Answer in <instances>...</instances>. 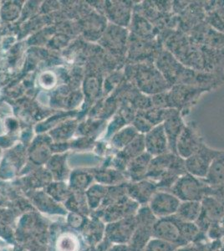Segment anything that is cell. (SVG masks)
<instances>
[{
    "label": "cell",
    "instance_id": "f1b7e54d",
    "mask_svg": "<svg viewBox=\"0 0 224 251\" xmlns=\"http://www.w3.org/2000/svg\"><path fill=\"white\" fill-rule=\"evenodd\" d=\"M205 22L213 29L224 34V7L207 12Z\"/></svg>",
    "mask_w": 224,
    "mask_h": 251
},
{
    "label": "cell",
    "instance_id": "30bf717a",
    "mask_svg": "<svg viewBox=\"0 0 224 251\" xmlns=\"http://www.w3.org/2000/svg\"><path fill=\"white\" fill-rule=\"evenodd\" d=\"M201 204V213L195 224L200 232L206 234L212 225L221 223L224 220V206L213 196H207L203 199Z\"/></svg>",
    "mask_w": 224,
    "mask_h": 251
},
{
    "label": "cell",
    "instance_id": "5bb4252c",
    "mask_svg": "<svg viewBox=\"0 0 224 251\" xmlns=\"http://www.w3.org/2000/svg\"><path fill=\"white\" fill-rule=\"evenodd\" d=\"M153 238L175 245L178 248L182 247L183 243L176 215L157 219L154 226Z\"/></svg>",
    "mask_w": 224,
    "mask_h": 251
},
{
    "label": "cell",
    "instance_id": "d6a6232c",
    "mask_svg": "<svg viewBox=\"0 0 224 251\" xmlns=\"http://www.w3.org/2000/svg\"><path fill=\"white\" fill-rule=\"evenodd\" d=\"M106 251H130L129 246L125 244H112Z\"/></svg>",
    "mask_w": 224,
    "mask_h": 251
},
{
    "label": "cell",
    "instance_id": "9c48e42d",
    "mask_svg": "<svg viewBox=\"0 0 224 251\" xmlns=\"http://www.w3.org/2000/svg\"><path fill=\"white\" fill-rule=\"evenodd\" d=\"M204 143L198 126L195 123H187L176 142V154L187 159L199 151Z\"/></svg>",
    "mask_w": 224,
    "mask_h": 251
},
{
    "label": "cell",
    "instance_id": "d4e9b609",
    "mask_svg": "<svg viewBox=\"0 0 224 251\" xmlns=\"http://www.w3.org/2000/svg\"><path fill=\"white\" fill-rule=\"evenodd\" d=\"M201 208V202H196V201L181 202L175 215L185 222L195 223L200 215Z\"/></svg>",
    "mask_w": 224,
    "mask_h": 251
},
{
    "label": "cell",
    "instance_id": "4fadbf2b",
    "mask_svg": "<svg viewBox=\"0 0 224 251\" xmlns=\"http://www.w3.org/2000/svg\"><path fill=\"white\" fill-rule=\"evenodd\" d=\"M206 15L203 1H189L184 10L177 15V30L187 34L205 22Z\"/></svg>",
    "mask_w": 224,
    "mask_h": 251
},
{
    "label": "cell",
    "instance_id": "603a6c76",
    "mask_svg": "<svg viewBox=\"0 0 224 251\" xmlns=\"http://www.w3.org/2000/svg\"><path fill=\"white\" fill-rule=\"evenodd\" d=\"M151 158L152 157L145 151L138 157L131 160L128 163L125 172L128 182H138L141 180L147 179L148 168Z\"/></svg>",
    "mask_w": 224,
    "mask_h": 251
},
{
    "label": "cell",
    "instance_id": "d6986e66",
    "mask_svg": "<svg viewBox=\"0 0 224 251\" xmlns=\"http://www.w3.org/2000/svg\"><path fill=\"white\" fill-rule=\"evenodd\" d=\"M162 125H163L165 133L168 137L169 150L171 152L176 154V142L186 126L181 111L173 109L170 116L165 120Z\"/></svg>",
    "mask_w": 224,
    "mask_h": 251
},
{
    "label": "cell",
    "instance_id": "484cf974",
    "mask_svg": "<svg viewBox=\"0 0 224 251\" xmlns=\"http://www.w3.org/2000/svg\"><path fill=\"white\" fill-rule=\"evenodd\" d=\"M205 181L209 185L216 186L224 183V151L216 157L211 166Z\"/></svg>",
    "mask_w": 224,
    "mask_h": 251
},
{
    "label": "cell",
    "instance_id": "6da1fadb",
    "mask_svg": "<svg viewBox=\"0 0 224 251\" xmlns=\"http://www.w3.org/2000/svg\"><path fill=\"white\" fill-rule=\"evenodd\" d=\"M125 79L149 97L167 92L171 88L153 62L126 64Z\"/></svg>",
    "mask_w": 224,
    "mask_h": 251
},
{
    "label": "cell",
    "instance_id": "7c38bea8",
    "mask_svg": "<svg viewBox=\"0 0 224 251\" xmlns=\"http://www.w3.org/2000/svg\"><path fill=\"white\" fill-rule=\"evenodd\" d=\"M181 201L169 191L158 190L151 198L148 207L157 219L175 215Z\"/></svg>",
    "mask_w": 224,
    "mask_h": 251
},
{
    "label": "cell",
    "instance_id": "8992f818",
    "mask_svg": "<svg viewBox=\"0 0 224 251\" xmlns=\"http://www.w3.org/2000/svg\"><path fill=\"white\" fill-rule=\"evenodd\" d=\"M156 220L157 218L150 211L148 205L140 207L136 214V229L128 244L129 251H143L153 238V228Z\"/></svg>",
    "mask_w": 224,
    "mask_h": 251
},
{
    "label": "cell",
    "instance_id": "836d02e7",
    "mask_svg": "<svg viewBox=\"0 0 224 251\" xmlns=\"http://www.w3.org/2000/svg\"><path fill=\"white\" fill-rule=\"evenodd\" d=\"M221 225H222V227H223V228H224V220H222Z\"/></svg>",
    "mask_w": 224,
    "mask_h": 251
},
{
    "label": "cell",
    "instance_id": "f546056e",
    "mask_svg": "<svg viewBox=\"0 0 224 251\" xmlns=\"http://www.w3.org/2000/svg\"><path fill=\"white\" fill-rule=\"evenodd\" d=\"M178 249L177 246L164 240L152 238L146 246L143 251H176Z\"/></svg>",
    "mask_w": 224,
    "mask_h": 251
},
{
    "label": "cell",
    "instance_id": "ba28073f",
    "mask_svg": "<svg viewBox=\"0 0 224 251\" xmlns=\"http://www.w3.org/2000/svg\"><path fill=\"white\" fill-rule=\"evenodd\" d=\"M221 150L213 149L205 143L191 157L185 159V166L188 174L205 179L209 173L213 161L221 153Z\"/></svg>",
    "mask_w": 224,
    "mask_h": 251
},
{
    "label": "cell",
    "instance_id": "44dd1931",
    "mask_svg": "<svg viewBox=\"0 0 224 251\" xmlns=\"http://www.w3.org/2000/svg\"><path fill=\"white\" fill-rule=\"evenodd\" d=\"M176 157L177 154L171 151L156 157H152L148 168L147 179L156 183L170 169Z\"/></svg>",
    "mask_w": 224,
    "mask_h": 251
},
{
    "label": "cell",
    "instance_id": "2e32d148",
    "mask_svg": "<svg viewBox=\"0 0 224 251\" xmlns=\"http://www.w3.org/2000/svg\"><path fill=\"white\" fill-rule=\"evenodd\" d=\"M158 191L156 183L149 179L138 182H128L126 193L128 197L138 203L140 206L148 205L154 194Z\"/></svg>",
    "mask_w": 224,
    "mask_h": 251
},
{
    "label": "cell",
    "instance_id": "3957f363",
    "mask_svg": "<svg viewBox=\"0 0 224 251\" xmlns=\"http://www.w3.org/2000/svg\"><path fill=\"white\" fill-rule=\"evenodd\" d=\"M162 45L183 66L198 72L203 71L201 47L193 44L187 34L177 29L173 30Z\"/></svg>",
    "mask_w": 224,
    "mask_h": 251
},
{
    "label": "cell",
    "instance_id": "7402d4cb",
    "mask_svg": "<svg viewBox=\"0 0 224 251\" xmlns=\"http://www.w3.org/2000/svg\"><path fill=\"white\" fill-rule=\"evenodd\" d=\"M203 72L224 74V49L201 46Z\"/></svg>",
    "mask_w": 224,
    "mask_h": 251
},
{
    "label": "cell",
    "instance_id": "e0dca14e",
    "mask_svg": "<svg viewBox=\"0 0 224 251\" xmlns=\"http://www.w3.org/2000/svg\"><path fill=\"white\" fill-rule=\"evenodd\" d=\"M141 206L128 196L123 198L116 203L105 208L104 220L105 222L111 223L124 218L136 215Z\"/></svg>",
    "mask_w": 224,
    "mask_h": 251
},
{
    "label": "cell",
    "instance_id": "e575fe53",
    "mask_svg": "<svg viewBox=\"0 0 224 251\" xmlns=\"http://www.w3.org/2000/svg\"><path fill=\"white\" fill-rule=\"evenodd\" d=\"M224 251V246H223V247H222V248L220 249V251Z\"/></svg>",
    "mask_w": 224,
    "mask_h": 251
},
{
    "label": "cell",
    "instance_id": "83f0119b",
    "mask_svg": "<svg viewBox=\"0 0 224 251\" xmlns=\"http://www.w3.org/2000/svg\"><path fill=\"white\" fill-rule=\"evenodd\" d=\"M173 111V108L161 109L152 106L146 111H140V112L151 125L156 126L164 123Z\"/></svg>",
    "mask_w": 224,
    "mask_h": 251
},
{
    "label": "cell",
    "instance_id": "4316f807",
    "mask_svg": "<svg viewBox=\"0 0 224 251\" xmlns=\"http://www.w3.org/2000/svg\"><path fill=\"white\" fill-rule=\"evenodd\" d=\"M139 135L138 131H136V128L133 126L127 125L125 127L121 129L120 131H117L116 134L112 137V144H113L117 149L122 150L125 148L128 144L132 142L137 136Z\"/></svg>",
    "mask_w": 224,
    "mask_h": 251
},
{
    "label": "cell",
    "instance_id": "52a82bcc",
    "mask_svg": "<svg viewBox=\"0 0 224 251\" xmlns=\"http://www.w3.org/2000/svg\"><path fill=\"white\" fill-rule=\"evenodd\" d=\"M207 92L205 89L198 86L177 85L171 87L166 92L168 108L176 109L181 111L182 117L187 115L191 107L196 104L201 95Z\"/></svg>",
    "mask_w": 224,
    "mask_h": 251
},
{
    "label": "cell",
    "instance_id": "5b68a950",
    "mask_svg": "<svg viewBox=\"0 0 224 251\" xmlns=\"http://www.w3.org/2000/svg\"><path fill=\"white\" fill-rule=\"evenodd\" d=\"M163 49V45L158 39L148 40L130 34L128 40L126 64L154 63Z\"/></svg>",
    "mask_w": 224,
    "mask_h": 251
},
{
    "label": "cell",
    "instance_id": "277c9868",
    "mask_svg": "<svg viewBox=\"0 0 224 251\" xmlns=\"http://www.w3.org/2000/svg\"><path fill=\"white\" fill-rule=\"evenodd\" d=\"M211 191L212 186L205 179L195 177L188 173L179 177L169 190L181 202H201L205 198L211 196Z\"/></svg>",
    "mask_w": 224,
    "mask_h": 251
},
{
    "label": "cell",
    "instance_id": "8fae6325",
    "mask_svg": "<svg viewBox=\"0 0 224 251\" xmlns=\"http://www.w3.org/2000/svg\"><path fill=\"white\" fill-rule=\"evenodd\" d=\"M136 227V215L108 223L105 228V237L112 244L128 245Z\"/></svg>",
    "mask_w": 224,
    "mask_h": 251
},
{
    "label": "cell",
    "instance_id": "1f68e13d",
    "mask_svg": "<svg viewBox=\"0 0 224 251\" xmlns=\"http://www.w3.org/2000/svg\"><path fill=\"white\" fill-rule=\"evenodd\" d=\"M211 196L215 198L224 206V183L219 185L212 186Z\"/></svg>",
    "mask_w": 224,
    "mask_h": 251
},
{
    "label": "cell",
    "instance_id": "cb8c5ba5",
    "mask_svg": "<svg viewBox=\"0 0 224 251\" xmlns=\"http://www.w3.org/2000/svg\"><path fill=\"white\" fill-rule=\"evenodd\" d=\"M128 28L130 34H133L137 37L148 40L157 39L158 33L153 25H151L146 18L135 10H133L131 24Z\"/></svg>",
    "mask_w": 224,
    "mask_h": 251
},
{
    "label": "cell",
    "instance_id": "9a60e30c",
    "mask_svg": "<svg viewBox=\"0 0 224 251\" xmlns=\"http://www.w3.org/2000/svg\"><path fill=\"white\" fill-rule=\"evenodd\" d=\"M108 46L113 52L116 58L122 63L126 64V54L129 40V29L117 25H112L108 29Z\"/></svg>",
    "mask_w": 224,
    "mask_h": 251
},
{
    "label": "cell",
    "instance_id": "7a4b0ae2",
    "mask_svg": "<svg viewBox=\"0 0 224 251\" xmlns=\"http://www.w3.org/2000/svg\"><path fill=\"white\" fill-rule=\"evenodd\" d=\"M154 64L171 87L177 85H187L202 88L204 72H198L186 67L165 49L158 54Z\"/></svg>",
    "mask_w": 224,
    "mask_h": 251
},
{
    "label": "cell",
    "instance_id": "4dcf8cb0",
    "mask_svg": "<svg viewBox=\"0 0 224 251\" xmlns=\"http://www.w3.org/2000/svg\"><path fill=\"white\" fill-rule=\"evenodd\" d=\"M131 125L133 126L139 134L142 135L147 134L148 131H150L154 127L140 111H137Z\"/></svg>",
    "mask_w": 224,
    "mask_h": 251
},
{
    "label": "cell",
    "instance_id": "ac0fdd59",
    "mask_svg": "<svg viewBox=\"0 0 224 251\" xmlns=\"http://www.w3.org/2000/svg\"><path fill=\"white\" fill-rule=\"evenodd\" d=\"M144 136L146 151L151 157H156L170 151L168 137L165 133L162 124L154 126L153 128Z\"/></svg>",
    "mask_w": 224,
    "mask_h": 251
},
{
    "label": "cell",
    "instance_id": "ffe728a7",
    "mask_svg": "<svg viewBox=\"0 0 224 251\" xmlns=\"http://www.w3.org/2000/svg\"><path fill=\"white\" fill-rule=\"evenodd\" d=\"M133 1H116L109 3L108 15L111 21L120 27L127 29L133 15Z\"/></svg>",
    "mask_w": 224,
    "mask_h": 251
}]
</instances>
